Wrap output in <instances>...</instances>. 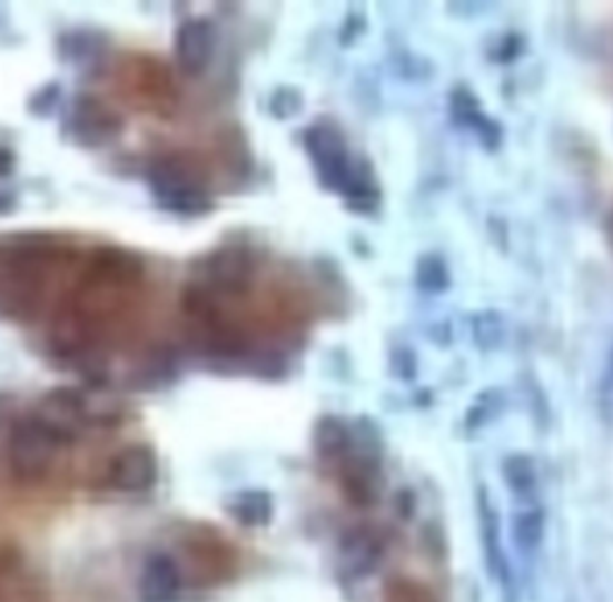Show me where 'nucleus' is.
Masks as SVG:
<instances>
[{
  "label": "nucleus",
  "mask_w": 613,
  "mask_h": 602,
  "mask_svg": "<svg viewBox=\"0 0 613 602\" xmlns=\"http://www.w3.org/2000/svg\"><path fill=\"white\" fill-rule=\"evenodd\" d=\"M147 182L164 209L180 216H197L211 209V195L197 168L176 154L154 159L147 168Z\"/></svg>",
  "instance_id": "1"
},
{
  "label": "nucleus",
  "mask_w": 613,
  "mask_h": 602,
  "mask_svg": "<svg viewBox=\"0 0 613 602\" xmlns=\"http://www.w3.org/2000/svg\"><path fill=\"white\" fill-rule=\"evenodd\" d=\"M62 440L41 418H29L12 427L8 458L12 475L22 483H37L51 471Z\"/></svg>",
  "instance_id": "2"
},
{
  "label": "nucleus",
  "mask_w": 613,
  "mask_h": 602,
  "mask_svg": "<svg viewBox=\"0 0 613 602\" xmlns=\"http://www.w3.org/2000/svg\"><path fill=\"white\" fill-rule=\"evenodd\" d=\"M303 145L307 157L314 166V174H317L319 182L324 188L343 193L345 185H348L357 161L350 159L348 142H345V135L338 126L328 120L312 122L309 128L303 132Z\"/></svg>",
  "instance_id": "3"
},
{
  "label": "nucleus",
  "mask_w": 613,
  "mask_h": 602,
  "mask_svg": "<svg viewBox=\"0 0 613 602\" xmlns=\"http://www.w3.org/2000/svg\"><path fill=\"white\" fill-rule=\"evenodd\" d=\"M214 296H240L251 284V259L240 248L216 250L204 261V279Z\"/></svg>",
  "instance_id": "4"
},
{
  "label": "nucleus",
  "mask_w": 613,
  "mask_h": 602,
  "mask_svg": "<svg viewBox=\"0 0 613 602\" xmlns=\"http://www.w3.org/2000/svg\"><path fill=\"white\" fill-rule=\"evenodd\" d=\"M108 481H111L116 490L130 492V495L151 490L154 483L159 481V461H156V454L145 444L128 446V450L113 456Z\"/></svg>",
  "instance_id": "5"
},
{
  "label": "nucleus",
  "mask_w": 613,
  "mask_h": 602,
  "mask_svg": "<svg viewBox=\"0 0 613 602\" xmlns=\"http://www.w3.org/2000/svg\"><path fill=\"white\" fill-rule=\"evenodd\" d=\"M68 130L77 142L89 145V147H99L120 132V120L111 111V108L103 106L93 97H80L68 116Z\"/></svg>",
  "instance_id": "6"
},
{
  "label": "nucleus",
  "mask_w": 613,
  "mask_h": 602,
  "mask_svg": "<svg viewBox=\"0 0 613 602\" xmlns=\"http://www.w3.org/2000/svg\"><path fill=\"white\" fill-rule=\"evenodd\" d=\"M216 51V29L209 20H187L176 32V58L182 72L199 75L209 68Z\"/></svg>",
  "instance_id": "7"
},
{
  "label": "nucleus",
  "mask_w": 613,
  "mask_h": 602,
  "mask_svg": "<svg viewBox=\"0 0 613 602\" xmlns=\"http://www.w3.org/2000/svg\"><path fill=\"white\" fill-rule=\"evenodd\" d=\"M180 569L168 554H154L139 576L141 602H172L180 591Z\"/></svg>",
  "instance_id": "8"
},
{
  "label": "nucleus",
  "mask_w": 613,
  "mask_h": 602,
  "mask_svg": "<svg viewBox=\"0 0 613 602\" xmlns=\"http://www.w3.org/2000/svg\"><path fill=\"white\" fill-rule=\"evenodd\" d=\"M451 114L455 122H461L463 128L473 130L490 149H494L501 142V128L496 126L494 118L484 114V108L479 106L473 91L455 89L451 97Z\"/></svg>",
  "instance_id": "9"
},
{
  "label": "nucleus",
  "mask_w": 613,
  "mask_h": 602,
  "mask_svg": "<svg viewBox=\"0 0 613 602\" xmlns=\"http://www.w3.org/2000/svg\"><path fill=\"white\" fill-rule=\"evenodd\" d=\"M382 540L369 529H355L343 537L340 562L350 576H367L379 564Z\"/></svg>",
  "instance_id": "10"
},
{
  "label": "nucleus",
  "mask_w": 613,
  "mask_h": 602,
  "mask_svg": "<svg viewBox=\"0 0 613 602\" xmlns=\"http://www.w3.org/2000/svg\"><path fill=\"white\" fill-rule=\"evenodd\" d=\"M479 523H482V547H484V557H486V569H490V574L501 581L503 585H508L511 574H508V562L506 554H503V547L498 543V523H496V514L486 500V492L482 490L479 497Z\"/></svg>",
  "instance_id": "11"
},
{
  "label": "nucleus",
  "mask_w": 613,
  "mask_h": 602,
  "mask_svg": "<svg viewBox=\"0 0 613 602\" xmlns=\"http://www.w3.org/2000/svg\"><path fill=\"white\" fill-rule=\"evenodd\" d=\"M353 430L336 415H324L314 427V452L322 458H340L350 452Z\"/></svg>",
  "instance_id": "12"
},
{
  "label": "nucleus",
  "mask_w": 613,
  "mask_h": 602,
  "mask_svg": "<svg viewBox=\"0 0 613 602\" xmlns=\"http://www.w3.org/2000/svg\"><path fill=\"white\" fill-rule=\"evenodd\" d=\"M340 195L345 203H348V207L359 214H372L376 207H379V199H382L379 185H376L372 168L365 161H357L355 171Z\"/></svg>",
  "instance_id": "13"
},
{
  "label": "nucleus",
  "mask_w": 613,
  "mask_h": 602,
  "mask_svg": "<svg viewBox=\"0 0 613 602\" xmlns=\"http://www.w3.org/2000/svg\"><path fill=\"white\" fill-rule=\"evenodd\" d=\"M230 514L247 529L266 526L274 519V500L264 490H245L230 502Z\"/></svg>",
  "instance_id": "14"
},
{
  "label": "nucleus",
  "mask_w": 613,
  "mask_h": 602,
  "mask_svg": "<svg viewBox=\"0 0 613 602\" xmlns=\"http://www.w3.org/2000/svg\"><path fill=\"white\" fill-rule=\"evenodd\" d=\"M503 481H506V487L513 492L515 497L521 500H530L534 497V492H537V483H540V473L534 468V461L525 454H513L503 458Z\"/></svg>",
  "instance_id": "15"
},
{
  "label": "nucleus",
  "mask_w": 613,
  "mask_h": 602,
  "mask_svg": "<svg viewBox=\"0 0 613 602\" xmlns=\"http://www.w3.org/2000/svg\"><path fill=\"white\" fill-rule=\"evenodd\" d=\"M544 512L540 506H527L513 516V540L523 552H534L544 540Z\"/></svg>",
  "instance_id": "16"
},
{
  "label": "nucleus",
  "mask_w": 613,
  "mask_h": 602,
  "mask_svg": "<svg viewBox=\"0 0 613 602\" xmlns=\"http://www.w3.org/2000/svg\"><path fill=\"white\" fill-rule=\"evenodd\" d=\"M417 286L424 293H444L451 286V274L446 261L438 255H427L417 265Z\"/></svg>",
  "instance_id": "17"
},
{
  "label": "nucleus",
  "mask_w": 613,
  "mask_h": 602,
  "mask_svg": "<svg viewBox=\"0 0 613 602\" xmlns=\"http://www.w3.org/2000/svg\"><path fill=\"white\" fill-rule=\"evenodd\" d=\"M503 322L494 313H484L475 317V342L484 348H494L501 344Z\"/></svg>",
  "instance_id": "18"
},
{
  "label": "nucleus",
  "mask_w": 613,
  "mask_h": 602,
  "mask_svg": "<svg viewBox=\"0 0 613 602\" xmlns=\"http://www.w3.org/2000/svg\"><path fill=\"white\" fill-rule=\"evenodd\" d=\"M498 408H501V392H494V389L484 392L467 413V427H482L484 423H490Z\"/></svg>",
  "instance_id": "19"
},
{
  "label": "nucleus",
  "mask_w": 613,
  "mask_h": 602,
  "mask_svg": "<svg viewBox=\"0 0 613 602\" xmlns=\"http://www.w3.org/2000/svg\"><path fill=\"white\" fill-rule=\"evenodd\" d=\"M300 108H303L300 91L288 89V87L278 89L271 99V114L278 118H290L295 114H300Z\"/></svg>",
  "instance_id": "20"
},
{
  "label": "nucleus",
  "mask_w": 613,
  "mask_h": 602,
  "mask_svg": "<svg viewBox=\"0 0 613 602\" xmlns=\"http://www.w3.org/2000/svg\"><path fill=\"white\" fill-rule=\"evenodd\" d=\"M606 234H609L611 245H613V207H611V214H609V219H606Z\"/></svg>",
  "instance_id": "21"
}]
</instances>
